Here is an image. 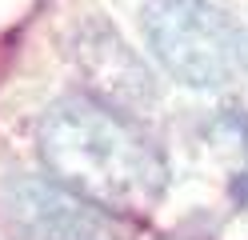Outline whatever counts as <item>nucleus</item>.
<instances>
[{"mask_svg": "<svg viewBox=\"0 0 248 240\" xmlns=\"http://www.w3.org/2000/svg\"><path fill=\"white\" fill-rule=\"evenodd\" d=\"M236 128H240V144H244V168L232 180V200L248 208V116H236Z\"/></svg>", "mask_w": 248, "mask_h": 240, "instance_id": "39448f33", "label": "nucleus"}, {"mask_svg": "<svg viewBox=\"0 0 248 240\" xmlns=\"http://www.w3.org/2000/svg\"><path fill=\"white\" fill-rule=\"evenodd\" d=\"M72 60L100 100L128 116L144 112L156 100V80H152L148 64L128 48V40L104 12H92L72 28Z\"/></svg>", "mask_w": 248, "mask_h": 240, "instance_id": "20e7f679", "label": "nucleus"}, {"mask_svg": "<svg viewBox=\"0 0 248 240\" xmlns=\"http://www.w3.org/2000/svg\"><path fill=\"white\" fill-rule=\"evenodd\" d=\"M244 52H248V48H244Z\"/></svg>", "mask_w": 248, "mask_h": 240, "instance_id": "0eeeda50", "label": "nucleus"}, {"mask_svg": "<svg viewBox=\"0 0 248 240\" xmlns=\"http://www.w3.org/2000/svg\"><path fill=\"white\" fill-rule=\"evenodd\" d=\"M36 156L48 180L116 220L152 212L168 192V160L128 112L92 92H68L44 108Z\"/></svg>", "mask_w": 248, "mask_h": 240, "instance_id": "f257e3e1", "label": "nucleus"}, {"mask_svg": "<svg viewBox=\"0 0 248 240\" xmlns=\"http://www.w3.org/2000/svg\"><path fill=\"white\" fill-rule=\"evenodd\" d=\"M0 220L16 240H128L124 220L84 204L44 172L20 168L0 176Z\"/></svg>", "mask_w": 248, "mask_h": 240, "instance_id": "7ed1b4c3", "label": "nucleus"}, {"mask_svg": "<svg viewBox=\"0 0 248 240\" xmlns=\"http://www.w3.org/2000/svg\"><path fill=\"white\" fill-rule=\"evenodd\" d=\"M140 28L156 64L184 88L216 92L244 64L240 28L212 0H148Z\"/></svg>", "mask_w": 248, "mask_h": 240, "instance_id": "f03ea898", "label": "nucleus"}, {"mask_svg": "<svg viewBox=\"0 0 248 240\" xmlns=\"http://www.w3.org/2000/svg\"><path fill=\"white\" fill-rule=\"evenodd\" d=\"M168 240H180V236H168Z\"/></svg>", "mask_w": 248, "mask_h": 240, "instance_id": "423d86ee", "label": "nucleus"}]
</instances>
